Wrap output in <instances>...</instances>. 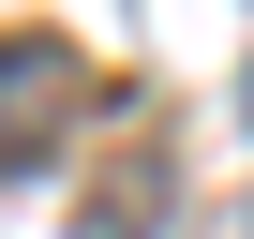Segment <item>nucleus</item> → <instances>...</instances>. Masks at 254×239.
Returning a JSON list of instances; mask_svg holds the SVG:
<instances>
[{
    "mask_svg": "<svg viewBox=\"0 0 254 239\" xmlns=\"http://www.w3.org/2000/svg\"><path fill=\"white\" fill-rule=\"evenodd\" d=\"M239 239H254V224H239Z\"/></svg>",
    "mask_w": 254,
    "mask_h": 239,
    "instance_id": "7ed1b4c3",
    "label": "nucleus"
},
{
    "mask_svg": "<svg viewBox=\"0 0 254 239\" xmlns=\"http://www.w3.org/2000/svg\"><path fill=\"white\" fill-rule=\"evenodd\" d=\"M239 120H254V75H239Z\"/></svg>",
    "mask_w": 254,
    "mask_h": 239,
    "instance_id": "f03ea898",
    "label": "nucleus"
},
{
    "mask_svg": "<svg viewBox=\"0 0 254 239\" xmlns=\"http://www.w3.org/2000/svg\"><path fill=\"white\" fill-rule=\"evenodd\" d=\"M75 120H90V45L0 30V179H30L45 150H75Z\"/></svg>",
    "mask_w": 254,
    "mask_h": 239,
    "instance_id": "f257e3e1",
    "label": "nucleus"
}]
</instances>
